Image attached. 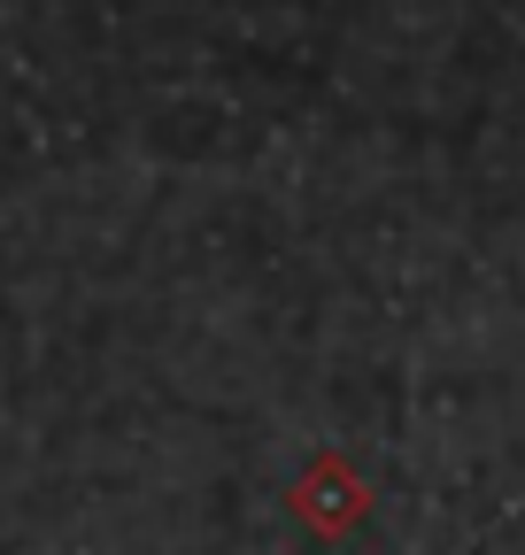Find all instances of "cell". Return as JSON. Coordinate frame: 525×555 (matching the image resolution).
<instances>
[{
    "label": "cell",
    "instance_id": "1",
    "mask_svg": "<svg viewBox=\"0 0 525 555\" xmlns=\"http://www.w3.org/2000/svg\"><path fill=\"white\" fill-rule=\"evenodd\" d=\"M286 509L317 532V540H348L363 517H371V486H363V470L348 463V455H309L302 470H294V494H286Z\"/></svg>",
    "mask_w": 525,
    "mask_h": 555
}]
</instances>
